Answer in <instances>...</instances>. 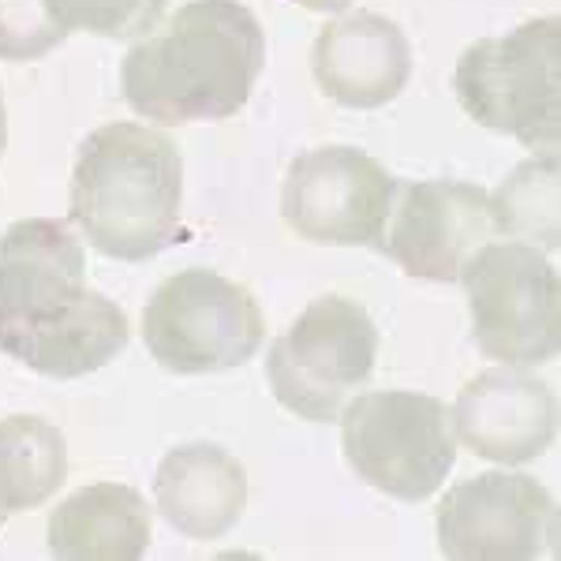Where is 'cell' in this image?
Instances as JSON below:
<instances>
[{
	"mask_svg": "<svg viewBox=\"0 0 561 561\" xmlns=\"http://www.w3.org/2000/svg\"><path fill=\"white\" fill-rule=\"evenodd\" d=\"M150 547V505L128 483H90L49 513V554L60 561H139Z\"/></svg>",
	"mask_w": 561,
	"mask_h": 561,
	"instance_id": "obj_15",
	"label": "cell"
},
{
	"mask_svg": "<svg viewBox=\"0 0 561 561\" xmlns=\"http://www.w3.org/2000/svg\"><path fill=\"white\" fill-rule=\"evenodd\" d=\"M375 359L378 330L364 307L345 296H319L270 345L266 382L293 415L333 423L370 378Z\"/></svg>",
	"mask_w": 561,
	"mask_h": 561,
	"instance_id": "obj_8",
	"label": "cell"
},
{
	"mask_svg": "<svg viewBox=\"0 0 561 561\" xmlns=\"http://www.w3.org/2000/svg\"><path fill=\"white\" fill-rule=\"evenodd\" d=\"M266 337L262 307L237 280L192 266L165 277L142 311V341L173 375L243 367Z\"/></svg>",
	"mask_w": 561,
	"mask_h": 561,
	"instance_id": "obj_7",
	"label": "cell"
},
{
	"mask_svg": "<svg viewBox=\"0 0 561 561\" xmlns=\"http://www.w3.org/2000/svg\"><path fill=\"white\" fill-rule=\"evenodd\" d=\"M68 34L49 20L42 0H0V60H38Z\"/></svg>",
	"mask_w": 561,
	"mask_h": 561,
	"instance_id": "obj_19",
	"label": "cell"
},
{
	"mask_svg": "<svg viewBox=\"0 0 561 561\" xmlns=\"http://www.w3.org/2000/svg\"><path fill=\"white\" fill-rule=\"evenodd\" d=\"M337 420L352 472L397 502H427L457 465L454 412L438 397L382 389L356 397Z\"/></svg>",
	"mask_w": 561,
	"mask_h": 561,
	"instance_id": "obj_5",
	"label": "cell"
},
{
	"mask_svg": "<svg viewBox=\"0 0 561 561\" xmlns=\"http://www.w3.org/2000/svg\"><path fill=\"white\" fill-rule=\"evenodd\" d=\"M296 4L311 8V12H345L352 0H296Z\"/></svg>",
	"mask_w": 561,
	"mask_h": 561,
	"instance_id": "obj_20",
	"label": "cell"
},
{
	"mask_svg": "<svg viewBox=\"0 0 561 561\" xmlns=\"http://www.w3.org/2000/svg\"><path fill=\"white\" fill-rule=\"evenodd\" d=\"M184 161L169 135L142 124H105L79 142L71 221L90 248L116 262H150L180 237Z\"/></svg>",
	"mask_w": 561,
	"mask_h": 561,
	"instance_id": "obj_3",
	"label": "cell"
},
{
	"mask_svg": "<svg viewBox=\"0 0 561 561\" xmlns=\"http://www.w3.org/2000/svg\"><path fill=\"white\" fill-rule=\"evenodd\" d=\"M454 431L476 457L524 465L550 449L558 434V401L550 386L513 367L483 370L460 389Z\"/></svg>",
	"mask_w": 561,
	"mask_h": 561,
	"instance_id": "obj_12",
	"label": "cell"
},
{
	"mask_svg": "<svg viewBox=\"0 0 561 561\" xmlns=\"http://www.w3.org/2000/svg\"><path fill=\"white\" fill-rule=\"evenodd\" d=\"M397 180L382 161L356 147H314L288 165L280 214L307 243L375 248L397 198Z\"/></svg>",
	"mask_w": 561,
	"mask_h": 561,
	"instance_id": "obj_9",
	"label": "cell"
},
{
	"mask_svg": "<svg viewBox=\"0 0 561 561\" xmlns=\"http://www.w3.org/2000/svg\"><path fill=\"white\" fill-rule=\"evenodd\" d=\"M153 502L169 528L184 539H225L248 505V472L229 449L187 442L161 457L153 476Z\"/></svg>",
	"mask_w": 561,
	"mask_h": 561,
	"instance_id": "obj_14",
	"label": "cell"
},
{
	"mask_svg": "<svg viewBox=\"0 0 561 561\" xmlns=\"http://www.w3.org/2000/svg\"><path fill=\"white\" fill-rule=\"evenodd\" d=\"M401 203L393 206L382 251L409 277L457 280L465 262L491 240L494 206L491 195L465 180H420L397 187Z\"/></svg>",
	"mask_w": 561,
	"mask_h": 561,
	"instance_id": "obj_11",
	"label": "cell"
},
{
	"mask_svg": "<svg viewBox=\"0 0 561 561\" xmlns=\"http://www.w3.org/2000/svg\"><path fill=\"white\" fill-rule=\"evenodd\" d=\"M68 476V442L38 415L0 420V528L12 513L38 510Z\"/></svg>",
	"mask_w": 561,
	"mask_h": 561,
	"instance_id": "obj_16",
	"label": "cell"
},
{
	"mask_svg": "<svg viewBox=\"0 0 561 561\" xmlns=\"http://www.w3.org/2000/svg\"><path fill=\"white\" fill-rule=\"evenodd\" d=\"M454 90L476 124L513 135L536 153H558L561 20L542 15L502 38L472 42L457 60Z\"/></svg>",
	"mask_w": 561,
	"mask_h": 561,
	"instance_id": "obj_4",
	"label": "cell"
},
{
	"mask_svg": "<svg viewBox=\"0 0 561 561\" xmlns=\"http://www.w3.org/2000/svg\"><path fill=\"white\" fill-rule=\"evenodd\" d=\"M314 83L345 108H382L409 87L412 49L401 26L378 12H352L319 31Z\"/></svg>",
	"mask_w": 561,
	"mask_h": 561,
	"instance_id": "obj_13",
	"label": "cell"
},
{
	"mask_svg": "<svg viewBox=\"0 0 561 561\" xmlns=\"http://www.w3.org/2000/svg\"><path fill=\"white\" fill-rule=\"evenodd\" d=\"M4 142H8V121H4V98H0V153H4Z\"/></svg>",
	"mask_w": 561,
	"mask_h": 561,
	"instance_id": "obj_21",
	"label": "cell"
},
{
	"mask_svg": "<svg viewBox=\"0 0 561 561\" xmlns=\"http://www.w3.org/2000/svg\"><path fill=\"white\" fill-rule=\"evenodd\" d=\"M483 356L505 367L558 359L561 285L550 259L531 243H483L460 270Z\"/></svg>",
	"mask_w": 561,
	"mask_h": 561,
	"instance_id": "obj_6",
	"label": "cell"
},
{
	"mask_svg": "<svg viewBox=\"0 0 561 561\" xmlns=\"http://www.w3.org/2000/svg\"><path fill=\"white\" fill-rule=\"evenodd\" d=\"M494 229L510 237L536 240L547 251L558 248V153L520 165L491 195Z\"/></svg>",
	"mask_w": 561,
	"mask_h": 561,
	"instance_id": "obj_17",
	"label": "cell"
},
{
	"mask_svg": "<svg viewBox=\"0 0 561 561\" xmlns=\"http://www.w3.org/2000/svg\"><path fill=\"white\" fill-rule=\"evenodd\" d=\"M438 550L454 561L558 558V505L531 476L483 472L449 486L438 505Z\"/></svg>",
	"mask_w": 561,
	"mask_h": 561,
	"instance_id": "obj_10",
	"label": "cell"
},
{
	"mask_svg": "<svg viewBox=\"0 0 561 561\" xmlns=\"http://www.w3.org/2000/svg\"><path fill=\"white\" fill-rule=\"evenodd\" d=\"M128 314L87 288L83 243L26 217L0 237V352L45 378H83L128 348Z\"/></svg>",
	"mask_w": 561,
	"mask_h": 561,
	"instance_id": "obj_1",
	"label": "cell"
},
{
	"mask_svg": "<svg viewBox=\"0 0 561 561\" xmlns=\"http://www.w3.org/2000/svg\"><path fill=\"white\" fill-rule=\"evenodd\" d=\"M49 20L65 34L87 31L98 38H139L153 31L165 0H42Z\"/></svg>",
	"mask_w": 561,
	"mask_h": 561,
	"instance_id": "obj_18",
	"label": "cell"
},
{
	"mask_svg": "<svg viewBox=\"0 0 561 561\" xmlns=\"http://www.w3.org/2000/svg\"><path fill=\"white\" fill-rule=\"evenodd\" d=\"M266 38L240 0H192L121 65L124 102L158 124L229 121L248 105Z\"/></svg>",
	"mask_w": 561,
	"mask_h": 561,
	"instance_id": "obj_2",
	"label": "cell"
}]
</instances>
